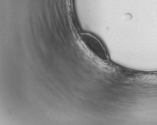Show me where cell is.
Instances as JSON below:
<instances>
[{"label": "cell", "instance_id": "cell-1", "mask_svg": "<svg viewBox=\"0 0 157 125\" xmlns=\"http://www.w3.org/2000/svg\"><path fill=\"white\" fill-rule=\"evenodd\" d=\"M81 38L84 45L92 54L102 61L108 60L106 50L98 38L89 33H82Z\"/></svg>", "mask_w": 157, "mask_h": 125}]
</instances>
